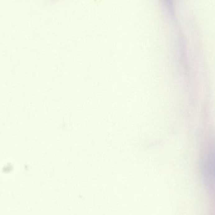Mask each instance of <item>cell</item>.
I'll use <instances>...</instances> for the list:
<instances>
[{
	"mask_svg": "<svg viewBox=\"0 0 215 215\" xmlns=\"http://www.w3.org/2000/svg\"><path fill=\"white\" fill-rule=\"evenodd\" d=\"M204 171L206 178L215 183V142L211 143L206 150L204 160Z\"/></svg>",
	"mask_w": 215,
	"mask_h": 215,
	"instance_id": "obj_1",
	"label": "cell"
}]
</instances>
